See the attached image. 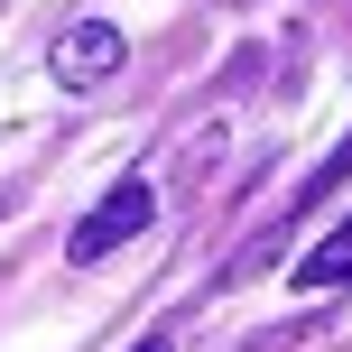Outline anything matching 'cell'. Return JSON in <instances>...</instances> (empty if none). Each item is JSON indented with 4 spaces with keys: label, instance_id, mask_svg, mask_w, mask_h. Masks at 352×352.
Instances as JSON below:
<instances>
[{
    "label": "cell",
    "instance_id": "1",
    "mask_svg": "<svg viewBox=\"0 0 352 352\" xmlns=\"http://www.w3.org/2000/svg\"><path fill=\"white\" fill-rule=\"evenodd\" d=\"M148 223H158V186H148V176H121V186H111L102 204H93L84 223L65 232V260H74V269H84V260H111V250L140 241Z\"/></svg>",
    "mask_w": 352,
    "mask_h": 352
},
{
    "label": "cell",
    "instance_id": "2",
    "mask_svg": "<svg viewBox=\"0 0 352 352\" xmlns=\"http://www.w3.org/2000/svg\"><path fill=\"white\" fill-rule=\"evenodd\" d=\"M121 28H111V19H65V28H56V47H47V74L65 93H93V84H111V74H121Z\"/></svg>",
    "mask_w": 352,
    "mask_h": 352
},
{
    "label": "cell",
    "instance_id": "3",
    "mask_svg": "<svg viewBox=\"0 0 352 352\" xmlns=\"http://www.w3.org/2000/svg\"><path fill=\"white\" fill-rule=\"evenodd\" d=\"M297 287H316V297H334V287H352V223H334L316 250L297 260Z\"/></svg>",
    "mask_w": 352,
    "mask_h": 352
},
{
    "label": "cell",
    "instance_id": "4",
    "mask_svg": "<svg viewBox=\"0 0 352 352\" xmlns=\"http://www.w3.org/2000/svg\"><path fill=\"white\" fill-rule=\"evenodd\" d=\"M343 176H352V140H343V148H334V158H324L316 176H306V204H316V195H334V186H343Z\"/></svg>",
    "mask_w": 352,
    "mask_h": 352
},
{
    "label": "cell",
    "instance_id": "5",
    "mask_svg": "<svg viewBox=\"0 0 352 352\" xmlns=\"http://www.w3.org/2000/svg\"><path fill=\"white\" fill-rule=\"evenodd\" d=\"M140 352H167V343H140Z\"/></svg>",
    "mask_w": 352,
    "mask_h": 352
}]
</instances>
